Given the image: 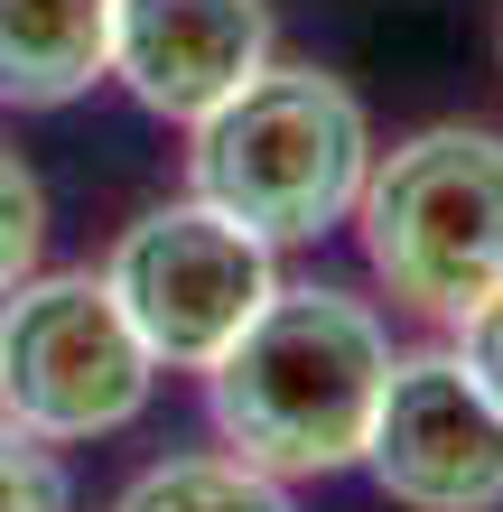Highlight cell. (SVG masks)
I'll return each mask as SVG.
<instances>
[{
	"instance_id": "cell-1",
	"label": "cell",
	"mask_w": 503,
	"mask_h": 512,
	"mask_svg": "<svg viewBox=\"0 0 503 512\" xmlns=\"http://www.w3.org/2000/svg\"><path fill=\"white\" fill-rule=\"evenodd\" d=\"M392 382V326L373 298L327 280H280L261 317L205 364V410L233 457L289 475L364 466L373 401Z\"/></svg>"
},
{
	"instance_id": "cell-2",
	"label": "cell",
	"mask_w": 503,
	"mask_h": 512,
	"mask_svg": "<svg viewBox=\"0 0 503 512\" xmlns=\"http://www.w3.org/2000/svg\"><path fill=\"white\" fill-rule=\"evenodd\" d=\"M364 168H373V122L354 103V84L327 66L271 56L205 122H187V196L261 233L271 252L336 233L364 196Z\"/></svg>"
},
{
	"instance_id": "cell-3",
	"label": "cell",
	"mask_w": 503,
	"mask_h": 512,
	"mask_svg": "<svg viewBox=\"0 0 503 512\" xmlns=\"http://www.w3.org/2000/svg\"><path fill=\"white\" fill-rule=\"evenodd\" d=\"M345 224L392 308L457 326L485 289H503V131L429 122L401 149H373Z\"/></svg>"
},
{
	"instance_id": "cell-4",
	"label": "cell",
	"mask_w": 503,
	"mask_h": 512,
	"mask_svg": "<svg viewBox=\"0 0 503 512\" xmlns=\"http://www.w3.org/2000/svg\"><path fill=\"white\" fill-rule=\"evenodd\" d=\"M159 401V354L140 345L103 270H28L0 298V419L47 447L122 438Z\"/></svg>"
},
{
	"instance_id": "cell-5",
	"label": "cell",
	"mask_w": 503,
	"mask_h": 512,
	"mask_svg": "<svg viewBox=\"0 0 503 512\" xmlns=\"http://www.w3.org/2000/svg\"><path fill=\"white\" fill-rule=\"evenodd\" d=\"M103 289L122 298V317L159 354V373H205L280 289V252L233 215H215L205 196H177L112 233Z\"/></svg>"
},
{
	"instance_id": "cell-6",
	"label": "cell",
	"mask_w": 503,
	"mask_h": 512,
	"mask_svg": "<svg viewBox=\"0 0 503 512\" xmlns=\"http://www.w3.org/2000/svg\"><path fill=\"white\" fill-rule=\"evenodd\" d=\"M364 475L401 512H503V401L457 364V345L392 354Z\"/></svg>"
},
{
	"instance_id": "cell-7",
	"label": "cell",
	"mask_w": 503,
	"mask_h": 512,
	"mask_svg": "<svg viewBox=\"0 0 503 512\" xmlns=\"http://www.w3.org/2000/svg\"><path fill=\"white\" fill-rule=\"evenodd\" d=\"M261 66H271V0H112V84L177 131L205 122Z\"/></svg>"
},
{
	"instance_id": "cell-8",
	"label": "cell",
	"mask_w": 503,
	"mask_h": 512,
	"mask_svg": "<svg viewBox=\"0 0 503 512\" xmlns=\"http://www.w3.org/2000/svg\"><path fill=\"white\" fill-rule=\"evenodd\" d=\"M112 84V0H0V112H66Z\"/></svg>"
},
{
	"instance_id": "cell-9",
	"label": "cell",
	"mask_w": 503,
	"mask_h": 512,
	"mask_svg": "<svg viewBox=\"0 0 503 512\" xmlns=\"http://www.w3.org/2000/svg\"><path fill=\"white\" fill-rule=\"evenodd\" d=\"M112 512H299V503H289V485L271 466L233 457V447H205V457L140 466L131 485L112 494Z\"/></svg>"
},
{
	"instance_id": "cell-10",
	"label": "cell",
	"mask_w": 503,
	"mask_h": 512,
	"mask_svg": "<svg viewBox=\"0 0 503 512\" xmlns=\"http://www.w3.org/2000/svg\"><path fill=\"white\" fill-rule=\"evenodd\" d=\"M38 252H47V187H38V168L0 140V298L38 270Z\"/></svg>"
},
{
	"instance_id": "cell-11",
	"label": "cell",
	"mask_w": 503,
	"mask_h": 512,
	"mask_svg": "<svg viewBox=\"0 0 503 512\" xmlns=\"http://www.w3.org/2000/svg\"><path fill=\"white\" fill-rule=\"evenodd\" d=\"M0 512H75V485L56 466V447L10 429V419H0Z\"/></svg>"
},
{
	"instance_id": "cell-12",
	"label": "cell",
	"mask_w": 503,
	"mask_h": 512,
	"mask_svg": "<svg viewBox=\"0 0 503 512\" xmlns=\"http://www.w3.org/2000/svg\"><path fill=\"white\" fill-rule=\"evenodd\" d=\"M448 345H457V364H466V373H476L494 401H503V289H485L476 308L448 326Z\"/></svg>"
}]
</instances>
